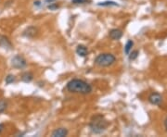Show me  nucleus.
Masks as SVG:
<instances>
[{"label": "nucleus", "mask_w": 167, "mask_h": 137, "mask_svg": "<svg viewBox=\"0 0 167 137\" xmlns=\"http://www.w3.org/2000/svg\"><path fill=\"white\" fill-rule=\"evenodd\" d=\"M67 89L71 93L81 95H87L92 92L91 85L87 82L79 79H73L70 81L67 84Z\"/></svg>", "instance_id": "obj_1"}, {"label": "nucleus", "mask_w": 167, "mask_h": 137, "mask_svg": "<svg viewBox=\"0 0 167 137\" xmlns=\"http://www.w3.org/2000/svg\"><path fill=\"white\" fill-rule=\"evenodd\" d=\"M109 123L105 120V118L102 115H96L92 118L89 127L92 131V132L96 134L102 133L108 127Z\"/></svg>", "instance_id": "obj_2"}, {"label": "nucleus", "mask_w": 167, "mask_h": 137, "mask_svg": "<svg viewBox=\"0 0 167 137\" xmlns=\"http://www.w3.org/2000/svg\"><path fill=\"white\" fill-rule=\"evenodd\" d=\"M115 61H116V58L112 54H108V53L100 54L95 59L96 65L99 67H110Z\"/></svg>", "instance_id": "obj_3"}, {"label": "nucleus", "mask_w": 167, "mask_h": 137, "mask_svg": "<svg viewBox=\"0 0 167 137\" xmlns=\"http://www.w3.org/2000/svg\"><path fill=\"white\" fill-rule=\"evenodd\" d=\"M12 66L16 69H22L26 66V60L23 57L18 55L12 59Z\"/></svg>", "instance_id": "obj_4"}, {"label": "nucleus", "mask_w": 167, "mask_h": 137, "mask_svg": "<svg viewBox=\"0 0 167 137\" xmlns=\"http://www.w3.org/2000/svg\"><path fill=\"white\" fill-rule=\"evenodd\" d=\"M149 101L152 105H160L162 101V97L159 93H152L149 97Z\"/></svg>", "instance_id": "obj_5"}, {"label": "nucleus", "mask_w": 167, "mask_h": 137, "mask_svg": "<svg viewBox=\"0 0 167 137\" xmlns=\"http://www.w3.org/2000/svg\"><path fill=\"white\" fill-rule=\"evenodd\" d=\"M76 53L78 56L82 57V58H85L87 56L88 54V50L87 48V47H85V45H83V44H79L77 48H76Z\"/></svg>", "instance_id": "obj_6"}, {"label": "nucleus", "mask_w": 167, "mask_h": 137, "mask_svg": "<svg viewBox=\"0 0 167 137\" xmlns=\"http://www.w3.org/2000/svg\"><path fill=\"white\" fill-rule=\"evenodd\" d=\"M110 37L112 39V40H119L122 38V32L121 30H118V29H112L110 33H109Z\"/></svg>", "instance_id": "obj_7"}, {"label": "nucleus", "mask_w": 167, "mask_h": 137, "mask_svg": "<svg viewBox=\"0 0 167 137\" xmlns=\"http://www.w3.org/2000/svg\"><path fill=\"white\" fill-rule=\"evenodd\" d=\"M68 134V131L65 128H59L56 129L53 132H52V136L53 137H64Z\"/></svg>", "instance_id": "obj_8"}, {"label": "nucleus", "mask_w": 167, "mask_h": 137, "mask_svg": "<svg viewBox=\"0 0 167 137\" xmlns=\"http://www.w3.org/2000/svg\"><path fill=\"white\" fill-rule=\"evenodd\" d=\"M0 47H2L4 48H11V44H10V40L7 37L0 35Z\"/></svg>", "instance_id": "obj_9"}, {"label": "nucleus", "mask_w": 167, "mask_h": 137, "mask_svg": "<svg viewBox=\"0 0 167 137\" xmlns=\"http://www.w3.org/2000/svg\"><path fill=\"white\" fill-rule=\"evenodd\" d=\"M133 45H134V42L132 40H128L126 44H125V47H124V53L126 55H128L130 53V51L132 50Z\"/></svg>", "instance_id": "obj_10"}, {"label": "nucleus", "mask_w": 167, "mask_h": 137, "mask_svg": "<svg viewBox=\"0 0 167 137\" xmlns=\"http://www.w3.org/2000/svg\"><path fill=\"white\" fill-rule=\"evenodd\" d=\"M33 74L31 72H25L22 74V77H21V80L25 82H30L32 80H33Z\"/></svg>", "instance_id": "obj_11"}, {"label": "nucleus", "mask_w": 167, "mask_h": 137, "mask_svg": "<svg viewBox=\"0 0 167 137\" xmlns=\"http://www.w3.org/2000/svg\"><path fill=\"white\" fill-rule=\"evenodd\" d=\"M99 6H103V7H108V6H118L117 3L113 1H106V2H100L98 4Z\"/></svg>", "instance_id": "obj_12"}, {"label": "nucleus", "mask_w": 167, "mask_h": 137, "mask_svg": "<svg viewBox=\"0 0 167 137\" xmlns=\"http://www.w3.org/2000/svg\"><path fill=\"white\" fill-rule=\"evenodd\" d=\"M7 108V102L4 99H0V113H2L5 111Z\"/></svg>", "instance_id": "obj_13"}, {"label": "nucleus", "mask_w": 167, "mask_h": 137, "mask_svg": "<svg viewBox=\"0 0 167 137\" xmlns=\"http://www.w3.org/2000/svg\"><path fill=\"white\" fill-rule=\"evenodd\" d=\"M91 0H72V3L75 5H80V4H87L90 3Z\"/></svg>", "instance_id": "obj_14"}, {"label": "nucleus", "mask_w": 167, "mask_h": 137, "mask_svg": "<svg viewBox=\"0 0 167 137\" xmlns=\"http://www.w3.org/2000/svg\"><path fill=\"white\" fill-rule=\"evenodd\" d=\"M138 50H135V51H132L131 53H129L128 55H129V59H131V60H134V59H136L138 57Z\"/></svg>", "instance_id": "obj_15"}, {"label": "nucleus", "mask_w": 167, "mask_h": 137, "mask_svg": "<svg viewBox=\"0 0 167 137\" xmlns=\"http://www.w3.org/2000/svg\"><path fill=\"white\" fill-rule=\"evenodd\" d=\"M15 81V76L14 75H11V74H10L8 77H6V82L7 83H12L13 82Z\"/></svg>", "instance_id": "obj_16"}, {"label": "nucleus", "mask_w": 167, "mask_h": 137, "mask_svg": "<svg viewBox=\"0 0 167 137\" xmlns=\"http://www.w3.org/2000/svg\"><path fill=\"white\" fill-rule=\"evenodd\" d=\"M3 130H4V125H3V124H0V133L2 132Z\"/></svg>", "instance_id": "obj_17"}, {"label": "nucleus", "mask_w": 167, "mask_h": 137, "mask_svg": "<svg viewBox=\"0 0 167 137\" xmlns=\"http://www.w3.org/2000/svg\"><path fill=\"white\" fill-rule=\"evenodd\" d=\"M164 126H165V129H166V131H167V118L164 120Z\"/></svg>", "instance_id": "obj_18"}]
</instances>
